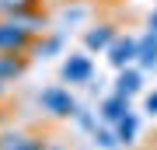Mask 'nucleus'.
<instances>
[{
	"mask_svg": "<svg viewBox=\"0 0 157 150\" xmlns=\"http://www.w3.org/2000/svg\"><path fill=\"white\" fill-rule=\"evenodd\" d=\"M39 108L45 112V115H52V119H73L80 112V105L73 101V94L67 87H59V84H52V87H42V94H39Z\"/></svg>",
	"mask_w": 157,
	"mask_h": 150,
	"instance_id": "nucleus-1",
	"label": "nucleus"
},
{
	"mask_svg": "<svg viewBox=\"0 0 157 150\" xmlns=\"http://www.w3.org/2000/svg\"><path fill=\"white\" fill-rule=\"evenodd\" d=\"M32 45L35 39L25 28H17L14 21H7V17H0V52H7V56H28L32 60Z\"/></svg>",
	"mask_w": 157,
	"mask_h": 150,
	"instance_id": "nucleus-2",
	"label": "nucleus"
},
{
	"mask_svg": "<svg viewBox=\"0 0 157 150\" xmlns=\"http://www.w3.org/2000/svg\"><path fill=\"white\" fill-rule=\"evenodd\" d=\"M136 56H140V39L129 32H119V39L108 45L105 60L112 63L115 70H126V67H136Z\"/></svg>",
	"mask_w": 157,
	"mask_h": 150,
	"instance_id": "nucleus-3",
	"label": "nucleus"
},
{
	"mask_svg": "<svg viewBox=\"0 0 157 150\" xmlns=\"http://www.w3.org/2000/svg\"><path fill=\"white\" fill-rule=\"evenodd\" d=\"M59 77H63V84H91V77H94L91 56L87 52H70L59 67Z\"/></svg>",
	"mask_w": 157,
	"mask_h": 150,
	"instance_id": "nucleus-4",
	"label": "nucleus"
},
{
	"mask_svg": "<svg viewBox=\"0 0 157 150\" xmlns=\"http://www.w3.org/2000/svg\"><path fill=\"white\" fill-rule=\"evenodd\" d=\"M119 39V28L112 21H98L84 32V52H108V45Z\"/></svg>",
	"mask_w": 157,
	"mask_h": 150,
	"instance_id": "nucleus-5",
	"label": "nucleus"
},
{
	"mask_svg": "<svg viewBox=\"0 0 157 150\" xmlns=\"http://www.w3.org/2000/svg\"><path fill=\"white\" fill-rule=\"evenodd\" d=\"M126 115H133V108H129V98L115 94V91L98 105V119H101V126H119Z\"/></svg>",
	"mask_w": 157,
	"mask_h": 150,
	"instance_id": "nucleus-6",
	"label": "nucleus"
},
{
	"mask_svg": "<svg viewBox=\"0 0 157 150\" xmlns=\"http://www.w3.org/2000/svg\"><path fill=\"white\" fill-rule=\"evenodd\" d=\"M0 150H49L45 140L39 133H28V129H11V133L0 136Z\"/></svg>",
	"mask_w": 157,
	"mask_h": 150,
	"instance_id": "nucleus-7",
	"label": "nucleus"
},
{
	"mask_svg": "<svg viewBox=\"0 0 157 150\" xmlns=\"http://www.w3.org/2000/svg\"><path fill=\"white\" fill-rule=\"evenodd\" d=\"M140 91H143V70H140V67H126V70H119V77H115V94H122V98L133 101Z\"/></svg>",
	"mask_w": 157,
	"mask_h": 150,
	"instance_id": "nucleus-8",
	"label": "nucleus"
},
{
	"mask_svg": "<svg viewBox=\"0 0 157 150\" xmlns=\"http://www.w3.org/2000/svg\"><path fill=\"white\" fill-rule=\"evenodd\" d=\"M7 21H14L17 28H25L32 39H42V35L49 32V28H45V14L39 11V7H32V11H21V14H11Z\"/></svg>",
	"mask_w": 157,
	"mask_h": 150,
	"instance_id": "nucleus-9",
	"label": "nucleus"
},
{
	"mask_svg": "<svg viewBox=\"0 0 157 150\" xmlns=\"http://www.w3.org/2000/svg\"><path fill=\"white\" fill-rule=\"evenodd\" d=\"M25 70H28V56H7V52H0V84H11L17 77H25Z\"/></svg>",
	"mask_w": 157,
	"mask_h": 150,
	"instance_id": "nucleus-10",
	"label": "nucleus"
},
{
	"mask_svg": "<svg viewBox=\"0 0 157 150\" xmlns=\"http://www.w3.org/2000/svg\"><path fill=\"white\" fill-rule=\"evenodd\" d=\"M136 67H140V70H157V35H154V32L140 35V56H136Z\"/></svg>",
	"mask_w": 157,
	"mask_h": 150,
	"instance_id": "nucleus-11",
	"label": "nucleus"
},
{
	"mask_svg": "<svg viewBox=\"0 0 157 150\" xmlns=\"http://www.w3.org/2000/svg\"><path fill=\"white\" fill-rule=\"evenodd\" d=\"M59 49H63V35L52 32V35H45V39H35V45H32V60H49V56H56Z\"/></svg>",
	"mask_w": 157,
	"mask_h": 150,
	"instance_id": "nucleus-12",
	"label": "nucleus"
},
{
	"mask_svg": "<svg viewBox=\"0 0 157 150\" xmlns=\"http://www.w3.org/2000/svg\"><path fill=\"white\" fill-rule=\"evenodd\" d=\"M91 136H94V143H98L101 150H115V147H122V140H119L115 126H98Z\"/></svg>",
	"mask_w": 157,
	"mask_h": 150,
	"instance_id": "nucleus-13",
	"label": "nucleus"
},
{
	"mask_svg": "<svg viewBox=\"0 0 157 150\" xmlns=\"http://www.w3.org/2000/svg\"><path fill=\"white\" fill-rule=\"evenodd\" d=\"M115 133H119V140H122L126 147H129V143H136V133H140V119H136V115H126L122 122L115 126Z\"/></svg>",
	"mask_w": 157,
	"mask_h": 150,
	"instance_id": "nucleus-14",
	"label": "nucleus"
},
{
	"mask_svg": "<svg viewBox=\"0 0 157 150\" xmlns=\"http://www.w3.org/2000/svg\"><path fill=\"white\" fill-rule=\"evenodd\" d=\"M39 7V0H0V17H11V14H21V11H32Z\"/></svg>",
	"mask_w": 157,
	"mask_h": 150,
	"instance_id": "nucleus-15",
	"label": "nucleus"
},
{
	"mask_svg": "<svg viewBox=\"0 0 157 150\" xmlns=\"http://www.w3.org/2000/svg\"><path fill=\"white\" fill-rule=\"evenodd\" d=\"M143 108L150 112V115H157V87L150 91V94H147V101H143Z\"/></svg>",
	"mask_w": 157,
	"mask_h": 150,
	"instance_id": "nucleus-16",
	"label": "nucleus"
},
{
	"mask_svg": "<svg viewBox=\"0 0 157 150\" xmlns=\"http://www.w3.org/2000/svg\"><path fill=\"white\" fill-rule=\"evenodd\" d=\"M147 32H154V35H157V7H154V14L147 17Z\"/></svg>",
	"mask_w": 157,
	"mask_h": 150,
	"instance_id": "nucleus-17",
	"label": "nucleus"
},
{
	"mask_svg": "<svg viewBox=\"0 0 157 150\" xmlns=\"http://www.w3.org/2000/svg\"><path fill=\"white\" fill-rule=\"evenodd\" d=\"M4 91H7V84H0V98H4Z\"/></svg>",
	"mask_w": 157,
	"mask_h": 150,
	"instance_id": "nucleus-18",
	"label": "nucleus"
},
{
	"mask_svg": "<svg viewBox=\"0 0 157 150\" xmlns=\"http://www.w3.org/2000/svg\"><path fill=\"white\" fill-rule=\"evenodd\" d=\"M49 150H63V147H49Z\"/></svg>",
	"mask_w": 157,
	"mask_h": 150,
	"instance_id": "nucleus-19",
	"label": "nucleus"
}]
</instances>
